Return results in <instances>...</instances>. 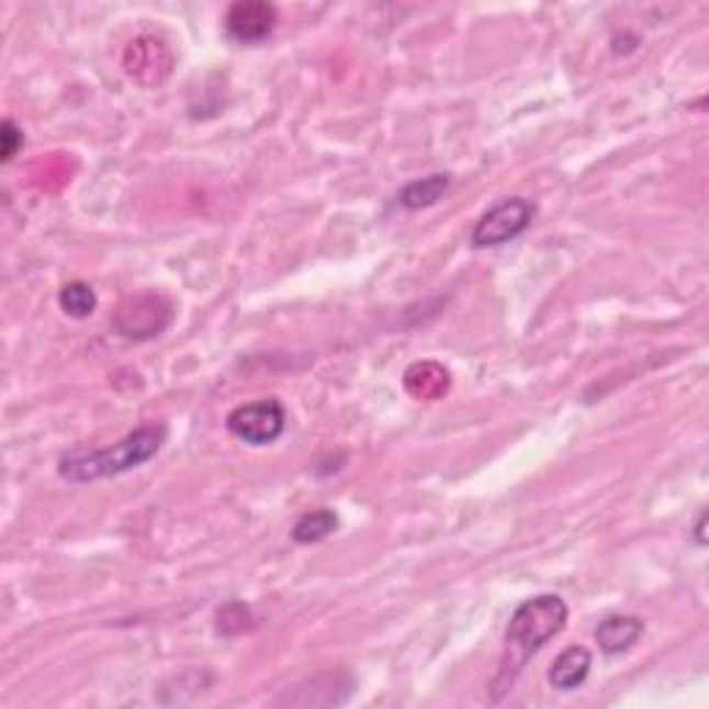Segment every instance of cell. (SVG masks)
Wrapping results in <instances>:
<instances>
[{"label":"cell","instance_id":"9c48e42d","mask_svg":"<svg viewBox=\"0 0 709 709\" xmlns=\"http://www.w3.org/2000/svg\"><path fill=\"white\" fill-rule=\"evenodd\" d=\"M452 187V175L447 172H436L427 175L421 181H410L399 194H396V203L407 211H421L436 205L438 200L447 194V189Z\"/></svg>","mask_w":709,"mask_h":709},{"label":"cell","instance_id":"30bf717a","mask_svg":"<svg viewBox=\"0 0 709 709\" xmlns=\"http://www.w3.org/2000/svg\"><path fill=\"white\" fill-rule=\"evenodd\" d=\"M158 56H169L167 47H164L158 40L142 36V40L131 42L128 56H125V67H128L131 76L142 83H145V78H147L145 72L153 70V67H156V70L161 67V70L169 76V65H172V61H158Z\"/></svg>","mask_w":709,"mask_h":709},{"label":"cell","instance_id":"5bb4252c","mask_svg":"<svg viewBox=\"0 0 709 709\" xmlns=\"http://www.w3.org/2000/svg\"><path fill=\"white\" fill-rule=\"evenodd\" d=\"M704 529H707V510H701L696 524V543L698 547H707V536H704Z\"/></svg>","mask_w":709,"mask_h":709},{"label":"cell","instance_id":"3957f363","mask_svg":"<svg viewBox=\"0 0 709 709\" xmlns=\"http://www.w3.org/2000/svg\"><path fill=\"white\" fill-rule=\"evenodd\" d=\"M227 432L250 447H269L278 441L285 430V407L283 402L269 396V399L247 402V405L233 407L225 419Z\"/></svg>","mask_w":709,"mask_h":709},{"label":"cell","instance_id":"5b68a950","mask_svg":"<svg viewBox=\"0 0 709 709\" xmlns=\"http://www.w3.org/2000/svg\"><path fill=\"white\" fill-rule=\"evenodd\" d=\"M536 220V205L524 198H507L485 211L480 222L471 230V245L474 247H502L521 236Z\"/></svg>","mask_w":709,"mask_h":709},{"label":"cell","instance_id":"7a4b0ae2","mask_svg":"<svg viewBox=\"0 0 709 709\" xmlns=\"http://www.w3.org/2000/svg\"><path fill=\"white\" fill-rule=\"evenodd\" d=\"M167 441V425H145L128 432L120 443L109 449H92V452H72L61 458L58 474L67 483H94V480L116 477L131 469H139L147 460L156 458L158 449Z\"/></svg>","mask_w":709,"mask_h":709},{"label":"cell","instance_id":"6da1fadb","mask_svg":"<svg viewBox=\"0 0 709 709\" xmlns=\"http://www.w3.org/2000/svg\"><path fill=\"white\" fill-rule=\"evenodd\" d=\"M565 621H569V605L558 594L532 596L516 607L510 623H507L499 671L488 687L491 701H499L502 696L513 690L529 657H536L549 640L558 638L565 629Z\"/></svg>","mask_w":709,"mask_h":709},{"label":"cell","instance_id":"52a82bcc","mask_svg":"<svg viewBox=\"0 0 709 709\" xmlns=\"http://www.w3.org/2000/svg\"><path fill=\"white\" fill-rule=\"evenodd\" d=\"M645 632L643 618L638 616H607L605 621L596 627V643L605 654H621L629 652Z\"/></svg>","mask_w":709,"mask_h":709},{"label":"cell","instance_id":"8fae6325","mask_svg":"<svg viewBox=\"0 0 709 709\" xmlns=\"http://www.w3.org/2000/svg\"><path fill=\"white\" fill-rule=\"evenodd\" d=\"M338 527V516L327 507H319V510H311L305 516L297 518V524L291 527V538L303 547H311V543L325 541L330 532H336Z\"/></svg>","mask_w":709,"mask_h":709},{"label":"cell","instance_id":"4fadbf2b","mask_svg":"<svg viewBox=\"0 0 709 709\" xmlns=\"http://www.w3.org/2000/svg\"><path fill=\"white\" fill-rule=\"evenodd\" d=\"M20 147H23V131L18 128L14 120H3V125H0V161H12Z\"/></svg>","mask_w":709,"mask_h":709},{"label":"cell","instance_id":"8992f818","mask_svg":"<svg viewBox=\"0 0 709 709\" xmlns=\"http://www.w3.org/2000/svg\"><path fill=\"white\" fill-rule=\"evenodd\" d=\"M278 23V9L267 0H239L225 14V31L241 45H258L269 40Z\"/></svg>","mask_w":709,"mask_h":709},{"label":"cell","instance_id":"277c9868","mask_svg":"<svg viewBox=\"0 0 709 709\" xmlns=\"http://www.w3.org/2000/svg\"><path fill=\"white\" fill-rule=\"evenodd\" d=\"M175 319V308L161 294H136L125 300L114 314V330L128 341L158 338Z\"/></svg>","mask_w":709,"mask_h":709},{"label":"cell","instance_id":"ba28073f","mask_svg":"<svg viewBox=\"0 0 709 709\" xmlns=\"http://www.w3.org/2000/svg\"><path fill=\"white\" fill-rule=\"evenodd\" d=\"M590 665H594V654L587 652L585 645H571L549 668V685L563 693L576 690V687L585 685Z\"/></svg>","mask_w":709,"mask_h":709},{"label":"cell","instance_id":"7c38bea8","mask_svg":"<svg viewBox=\"0 0 709 709\" xmlns=\"http://www.w3.org/2000/svg\"><path fill=\"white\" fill-rule=\"evenodd\" d=\"M58 305L72 319H89L98 311V294L83 280H72V283L61 285V291H58Z\"/></svg>","mask_w":709,"mask_h":709}]
</instances>
